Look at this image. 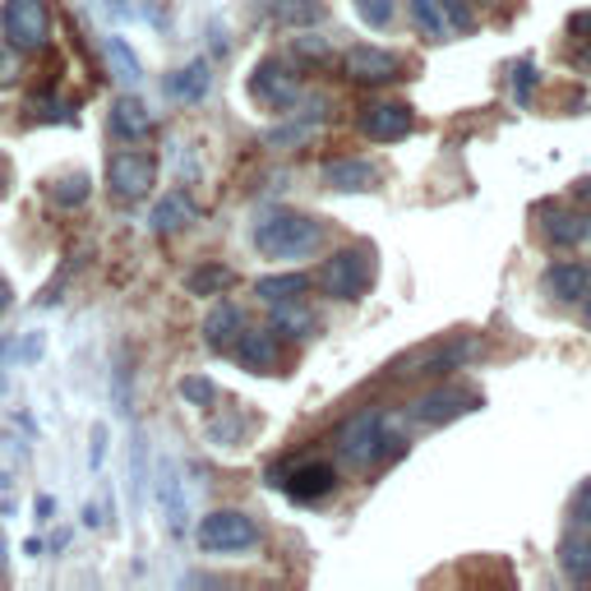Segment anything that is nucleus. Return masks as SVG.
Returning a JSON list of instances; mask_svg holds the SVG:
<instances>
[{"label": "nucleus", "mask_w": 591, "mask_h": 591, "mask_svg": "<svg viewBox=\"0 0 591 591\" xmlns=\"http://www.w3.org/2000/svg\"><path fill=\"white\" fill-rule=\"evenodd\" d=\"M356 125H361V135L374 144H398L416 130V116H411L407 102H370Z\"/></svg>", "instance_id": "obj_9"}, {"label": "nucleus", "mask_w": 591, "mask_h": 591, "mask_svg": "<svg viewBox=\"0 0 591 591\" xmlns=\"http://www.w3.org/2000/svg\"><path fill=\"white\" fill-rule=\"evenodd\" d=\"M273 328L287 333V338H310V333H319V315L310 310V305H300V296L277 300L273 305Z\"/></svg>", "instance_id": "obj_19"}, {"label": "nucleus", "mask_w": 591, "mask_h": 591, "mask_svg": "<svg viewBox=\"0 0 591 591\" xmlns=\"http://www.w3.org/2000/svg\"><path fill=\"white\" fill-rule=\"evenodd\" d=\"M582 300H587V310H582V324L591 328V287H587V296H582Z\"/></svg>", "instance_id": "obj_42"}, {"label": "nucleus", "mask_w": 591, "mask_h": 591, "mask_svg": "<svg viewBox=\"0 0 591 591\" xmlns=\"http://www.w3.org/2000/svg\"><path fill=\"white\" fill-rule=\"evenodd\" d=\"M241 328H245V315H241V305L236 300H218L209 319H203V342H209L213 351H231L241 338Z\"/></svg>", "instance_id": "obj_15"}, {"label": "nucleus", "mask_w": 591, "mask_h": 591, "mask_svg": "<svg viewBox=\"0 0 591 591\" xmlns=\"http://www.w3.org/2000/svg\"><path fill=\"white\" fill-rule=\"evenodd\" d=\"M536 80H541V74H536V65H531V61H523L518 70H513V102H518V107H531Z\"/></svg>", "instance_id": "obj_31"}, {"label": "nucleus", "mask_w": 591, "mask_h": 591, "mask_svg": "<svg viewBox=\"0 0 591 591\" xmlns=\"http://www.w3.org/2000/svg\"><path fill=\"white\" fill-rule=\"evenodd\" d=\"M181 398L194 402V407H213L218 402V383L203 379V374H190V379H181Z\"/></svg>", "instance_id": "obj_30"}, {"label": "nucleus", "mask_w": 591, "mask_h": 591, "mask_svg": "<svg viewBox=\"0 0 591 591\" xmlns=\"http://www.w3.org/2000/svg\"><path fill=\"white\" fill-rule=\"evenodd\" d=\"M319 282L333 300H361L374 282V245L356 241V245H342L333 250L324 268H319Z\"/></svg>", "instance_id": "obj_3"}, {"label": "nucleus", "mask_w": 591, "mask_h": 591, "mask_svg": "<svg viewBox=\"0 0 591 591\" xmlns=\"http://www.w3.org/2000/svg\"><path fill=\"white\" fill-rule=\"evenodd\" d=\"M546 241H550V245H578V241H587V218L555 213V218L546 222Z\"/></svg>", "instance_id": "obj_26"}, {"label": "nucleus", "mask_w": 591, "mask_h": 591, "mask_svg": "<svg viewBox=\"0 0 591 591\" xmlns=\"http://www.w3.org/2000/svg\"><path fill=\"white\" fill-rule=\"evenodd\" d=\"M245 430H250V421H245V416H226V421H213V430H209V434H213V444L222 448V444H236Z\"/></svg>", "instance_id": "obj_33"}, {"label": "nucleus", "mask_w": 591, "mask_h": 591, "mask_svg": "<svg viewBox=\"0 0 591 591\" xmlns=\"http://www.w3.org/2000/svg\"><path fill=\"white\" fill-rule=\"evenodd\" d=\"M573 523L578 527H591V481L578 490V499H573Z\"/></svg>", "instance_id": "obj_35"}, {"label": "nucleus", "mask_w": 591, "mask_h": 591, "mask_svg": "<svg viewBox=\"0 0 591 591\" xmlns=\"http://www.w3.org/2000/svg\"><path fill=\"white\" fill-rule=\"evenodd\" d=\"M356 14H361L370 29H389L398 14V0H356Z\"/></svg>", "instance_id": "obj_29"}, {"label": "nucleus", "mask_w": 591, "mask_h": 591, "mask_svg": "<svg viewBox=\"0 0 591 591\" xmlns=\"http://www.w3.org/2000/svg\"><path fill=\"white\" fill-rule=\"evenodd\" d=\"M374 181H379V167L366 162V158H333V162H324V186L338 190V194L374 190Z\"/></svg>", "instance_id": "obj_14"}, {"label": "nucleus", "mask_w": 591, "mask_h": 591, "mask_svg": "<svg viewBox=\"0 0 591 591\" xmlns=\"http://www.w3.org/2000/svg\"><path fill=\"white\" fill-rule=\"evenodd\" d=\"M324 245V222L310 213H292V209H273L254 222V250L264 260H305Z\"/></svg>", "instance_id": "obj_2"}, {"label": "nucleus", "mask_w": 591, "mask_h": 591, "mask_svg": "<svg viewBox=\"0 0 591 591\" xmlns=\"http://www.w3.org/2000/svg\"><path fill=\"white\" fill-rule=\"evenodd\" d=\"M231 282H236V273H231L226 264H199V268L186 277V292H190V296H222Z\"/></svg>", "instance_id": "obj_23"}, {"label": "nucleus", "mask_w": 591, "mask_h": 591, "mask_svg": "<svg viewBox=\"0 0 591 591\" xmlns=\"http://www.w3.org/2000/svg\"><path fill=\"white\" fill-rule=\"evenodd\" d=\"M342 70L356 84H393V80H402L407 65H402V56H393V51H383V46H351L342 56Z\"/></svg>", "instance_id": "obj_11"}, {"label": "nucleus", "mask_w": 591, "mask_h": 591, "mask_svg": "<svg viewBox=\"0 0 591 591\" xmlns=\"http://www.w3.org/2000/svg\"><path fill=\"white\" fill-rule=\"evenodd\" d=\"M236 361L250 370V374H273L282 366V347H277V328H241V338H236Z\"/></svg>", "instance_id": "obj_12"}, {"label": "nucleus", "mask_w": 591, "mask_h": 591, "mask_svg": "<svg viewBox=\"0 0 591 591\" xmlns=\"http://www.w3.org/2000/svg\"><path fill=\"white\" fill-rule=\"evenodd\" d=\"M51 199H56L61 209H80V203L88 199V176H84V171H70V176H61V181L51 186Z\"/></svg>", "instance_id": "obj_28"}, {"label": "nucleus", "mask_w": 591, "mask_h": 591, "mask_svg": "<svg viewBox=\"0 0 591 591\" xmlns=\"http://www.w3.org/2000/svg\"><path fill=\"white\" fill-rule=\"evenodd\" d=\"M0 29H6V42L19 51H42L51 38V14L46 0H6L0 10Z\"/></svg>", "instance_id": "obj_5"}, {"label": "nucleus", "mask_w": 591, "mask_h": 591, "mask_svg": "<svg viewBox=\"0 0 591 591\" xmlns=\"http://www.w3.org/2000/svg\"><path fill=\"white\" fill-rule=\"evenodd\" d=\"M264 14L277 29H315L328 19V6L324 0H264Z\"/></svg>", "instance_id": "obj_16"}, {"label": "nucleus", "mask_w": 591, "mask_h": 591, "mask_svg": "<svg viewBox=\"0 0 591 591\" xmlns=\"http://www.w3.org/2000/svg\"><path fill=\"white\" fill-rule=\"evenodd\" d=\"M411 19H416V29L430 38V42H444L453 29H448V19L440 10V0H411Z\"/></svg>", "instance_id": "obj_25"}, {"label": "nucleus", "mask_w": 591, "mask_h": 591, "mask_svg": "<svg viewBox=\"0 0 591 591\" xmlns=\"http://www.w3.org/2000/svg\"><path fill=\"white\" fill-rule=\"evenodd\" d=\"M407 448V440L393 430V421L383 416V411H356V416L338 430V457L347 467H383V462H393L398 453Z\"/></svg>", "instance_id": "obj_1"}, {"label": "nucleus", "mask_w": 591, "mask_h": 591, "mask_svg": "<svg viewBox=\"0 0 591 591\" xmlns=\"http://www.w3.org/2000/svg\"><path fill=\"white\" fill-rule=\"evenodd\" d=\"M0 361H6V338H0ZM0 389H6V379H0Z\"/></svg>", "instance_id": "obj_43"}, {"label": "nucleus", "mask_w": 591, "mask_h": 591, "mask_svg": "<svg viewBox=\"0 0 591 591\" xmlns=\"http://www.w3.org/2000/svg\"><path fill=\"white\" fill-rule=\"evenodd\" d=\"M587 236H591V218H587Z\"/></svg>", "instance_id": "obj_45"}, {"label": "nucleus", "mask_w": 591, "mask_h": 591, "mask_svg": "<svg viewBox=\"0 0 591 591\" xmlns=\"http://www.w3.org/2000/svg\"><path fill=\"white\" fill-rule=\"evenodd\" d=\"M559 569L569 573L573 582H591V536H563Z\"/></svg>", "instance_id": "obj_21"}, {"label": "nucleus", "mask_w": 591, "mask_h": 591, "mask_svg": "<svg viewBox=\"0 0 591 591\" xmlns=\"http://www.w3.org/2000/svg\"><path fill=\"white\" fill-rule=\"evenodd\" d=\"M14 80V61H10V51L0 46V84H10Z\"/></svg>", "instance_id": "obj_39"}, {"label": "nucleus", "mask_w": 591, "mask_h": 591, "mask_svg": "<svg viewBox=\"0 0 591 591\" xmlns=\"http://www.w3.org/2000/svg\"><path fill=\"white\" fill-rule=\"evenodd\" d=\"M209 84H213L209 61H190L186 70H176L171 80H167V93H171L176 102H199L203 93H209Z\"/></svg>", "instance_id": "obj_20"}, {"label": "nucleus", "mask_w": 591, "mask_h": 591, "mask_svg": "<svg viewBox=\"0 0 591 591\" xmlns=\"http://www.w3.org/2000/svg\"><path fill=\"white\" fill-rule=\"evenodd\" d=\"M194 218V203L186 199V194H167L162 203H158V209H152V231H162V236H167V231H176V226H186Z\"/></svg>", "instance_id": "obj_24"}, {"label": "nucleus", "mask_w": 591, "mask_h": 591, "mask_svg": "<svg viewBox=\"0 0 591 591\" xmlns=\"http://www.w3.org/2000/svg\"><path fill=\"white\" fill-rule=\"evenodd\" d=\"M587 65H591V46H587Z\"/></svg>", "instance_id": "obj_44"}, {"label": "nucleus", "mask_w": 591, "mask_h": 591, "mask_svg": "<svg viewBox=\"0 0 591 591\" xmlns=\"http://www.w3.org/2000/svg\"><path fill=\"white\" fill-rule=\"evenodd\" d=\"M481 407V393L476 389H462V383H440V389H430L425 398H416L407 407V421L416 425H448L457 416H467V411Z\"/></svg>", "instance_id": "obj_6"}, {"label": "nucleus", "mask_w": 591, "mask_h": 591, "mask_svg": "<svg viewBox=\"0 0 591 591\" xmlns=\"http://www.w3.org/2000/svg\"><path fill=\"white\" fill-rule=\"evenodd\" d=\"M282 490L300 504H315V499L338 490V472H333V462H296L292 476L282 481Z\"/></svg>", "instance_id": "obj_13"}, {"label": "nucleus", "mask_w": 591, "mask_h": 591, "mask_svg": "<svg viewBox=\"0 0 591 591\" xmlns=\"http://www.w3.org/2000/svg\"><path fill=\"white\" fill-rule=\"evenodd\" d=\"M199 550L203 555H241V550H254L260 546V523L250 518L241 508H218L209 518L199 523Z\"/></svg>", "instance_id": "obj_4"}, {"label": "nucleus", "mask_w": 591, "mask_h": 591, "mask_svg": "<svg viewBox=\"0 0 591 591\" xmlns=\"http://www.w3.org/2000/svg\"><path fill=\"white\" fill-rule=\"evenodd\" d=\"M33 112H38L42 120H74L65 102H51V97H38V102H33Z\"/></svg>", "instance_id": "obj_34"}, {"label": "nucleus", "mask_w": 591, "mask_h": 591, "mask_svg": "<svg viewBox=\"0 0 591 591\" xmlns=\"http://www.w3.org/2000/svg\"><path fill=\"white\" fill-rule=\"evenodd\" d=\"M102 440H107V430H93V467H102Z\"/></svg>", "instance_id": "obj_40"}, {"label": "nucleus", "mask_w": 591, "mask_h": 591, "mask_svg": "<svg viewBox=\"0 0 591 591\" xmlns=\"http://www.w3.org/2000/svg\"><path fill=\"white\" fill-rule=\"evenodd\" d=\"M158 181V162H152V152H139V148H125L107 162V186L120 203H135L152 190Z\"/></svg>", "instance_id": "obj_7"}, {"label": "nucleus", "mask_w": 591, "mask_h": 591, "mask_svg": "<svg viewBox=\"0 0 591 591\" xmlns=\"http://www.w3.org/2000/svg\"><path fill=\"white\" fill-rule=\"evenodd\" d=\"M10 300H14V292H10V282L0 277V310H10Z\"/></svg>", "instance_id": "obj_41"}, {"label": "nucleus", "mask_w": 591, "mask_h": 591, "mask_svg": "<svg viewBox=\"0 0 591 591\" xmlns=\"http://www.w3.org/2000/svg\"><path fill=\"white\" fill-rule=\"evenodd\" d=\"M296 51H305V56H324L328 46H324L319 38H296Z\"/></svg>", "instance_id": "obj_37"}, {"label": "nucleus", "mask_w": 591, "mask_h": 591, "mask_svg": "<svg viewBox=\"0 0 591 591\" xmlns=\"http://www.w3.org/2000/svg\"><path fill=\"white\" fill-rule=\"evenodd\" d=\"M107 61H112V70H116V80L120 84H139V61H135V51L125 46V38H107Z\"/></svg>", "instance_id": "obj_27"}, {"label": "nucleus", "mask_w": 591, "mask_h": 591, "mask_svg": "<svg viewBox=\"0 0 591 591\" xmlns=\"http://www.w3.org/2000/svg\"><path fill=\"white\" fill-rule=\"evenodd\" d=\"M440 10H444V19H448V29H453V33H467L472 23H476L472 0H440Z\"/></svg>", "instance_id": "obj_32"}, {"label": "nucleus", "mask_w": 591, "mask_h": 591, "mask_svg": "<svg viewBox=\"0 0 591 591\" xmlns=\"http://www.w3.org/2000/svg\"><path fill=\"white\" fill-rule=\"evenodd\" d=\"M42 351V333H29V342H23L19 347V356H23V361H33V356Z\"/></svg>", "instance_id": "obj_38"}, {"label": "nucleus", "mask_w": 591, "mask_h": 591, "mask_svg": "<svg viewBox=\"0 0 591 591\" xmlns=\"http://www.w3.org/2000/svg\"><path fill=\"white\" fill-rule=\"evenodd\" d=\"M476 351H481L476 338H453V342H440V347L416 351L411 361H402L398 374H407V379H416V374H448V370H457V366H467Z\"/></svg>", "instance_id": "obj_10"}, {"label": "nucleus", "mask_w": 591, "mask_h": 591, "mask_svg": "<svg viewBox=\"0 0 591 591\" xmlns=\"http://www.w3.org/2000/svg\"><path fill=\"white\" fill-rule=\"evenodd\" d=\"M250 93L260 97L264 107L287 112V107H296V102H300V80H296V70H292L287 61L268 56V61L254 65V74H250Z\"/></svg>", "instance_id": "obj_8"}, {"label": "nucleus", "mask_w": 591, "mask_h": 591, "mask_svg": "<svg viewBox=\"0 0 591 591\" xmlns=\"http://www.w3.org/2000/svg\"><path fill=\"white\" fill-rule=\"evenodd\" d=\"M569 33H573V38H587V33H591V10H582V14L569 19Z\"/></svg>", "instance_id": "obj_36"}, {"label": "nucleus", "mask_w": 591, "mask_h": 591, "mask_svg": "<svg viewBox=\"0 0 591 591\" xmlns=\"http://www.w3.org/2000/svg\"><path fill=\"white\" fill-rule=\"evenodd\" d=\"M112 135L116 139H130V144H139V139L152 135V116H148V107H144L139 97H120L116 107H112Z\"/></svg>", "instance_id": "obj_18"}, {"label": "nucleus", "mask_w": 591, "mask_h": 591, "mask_svg": "<svg viewBox=\"0 0 591 591\" xmlns=\"http://www.w3.org/2000/svg\"><path fill=\"white\" fill-rule=\"evenodd\" d=\"M305 287H310V277H305V273H277V277H260V282H254V296L277 305V300L305 296Z\"/></svg>", "instance_id": "obj_22"}, {"label": "nucleus", "mask_w": 591, "mask_h": 591, "mask_svg": "<svg viewBox=\"0 0 591 591\" xmlns=\"http://www.w3.org/2000/svg\"><path fill=\"white\" fill-rule=\"evenodd\" d=\"M546 296H555L559 305H573V300H582L587 296V287H591V273L582 268V264H555V268H546Z\"/></svg>", "instance_id": "obj_17"}]
</instances>
